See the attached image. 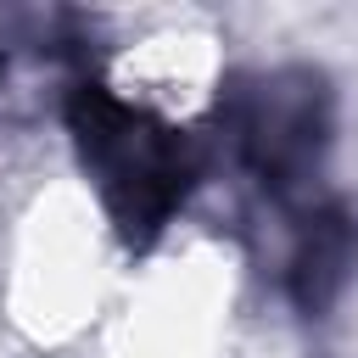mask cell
I'll list each match as a JSON object with an SVG mask.
<instances>
[{"instance_id": "1", "label": "cell", "mask_w": 358, "mask_h": 358, "mask_svg": "<svg viewBox=\"0 0 358 358\" xmlns=\"http://www.w3.org/2000/svg\"><path fill=\"white\" fill-rule=\"evenodd\" d=\"M67 129L117 235L129 246H151L201 173L196 140L145 106H129L106 84H78L67 95Z\"/></svg>"}, {"instance_id": "3", "label": "cell", "mask_w": 358, "mask_h": 358, "mask_svg": "<svg viewBox=\"0 0 358 358\" xmlns=\"http://www.w3.org/2000/svg\"><path fill=\"white\" fill-rule=\"evenodd\" d=\"M352 274H358V213L347 201L308 207L302 235H296L291 263H285V291H291L296 313L324 319L347 296Z\"/></svg>"}, {"instance_id": "2", "label": "cell", "mask_w": 358, "mask_h": 358, "mask_svg": "<svg viewBox=\"0 0 358 358\" xmlns=\"http://www.w3.org/2000/svg\"><path fill=\"white\" fill-rule=\"evenodd\" d=\"M224 129L235 140L241 168L280 201L296 207L330 151L336 129V95L319 67H274L257 78H241L224 95Z\"/></svg>"}]
</instances>
